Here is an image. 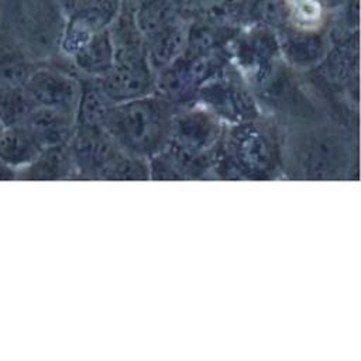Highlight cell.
Returning a JSON list of instances; mask_svg holds the SVG:
<instances>
[{"mask_svg":"<svg viewBox=\"0 0 361 361\" xmlns=\"http://www.w3.org/2000/svg\"><path fill=\"white\" fill-rule=\"evenodd\" d=\"M13 38L34 59L59 45L65 23L58 0H13Z\"/></svg>","mask_w":361,"mask_h":361,"instance_id":"6da1fadb","label":"cell"},{"mask_svg":"<svg viewBox=\"0 0 361 361\" xmlns=\"http://www.w3.org/2000/svg\"><path fill=\"white\" fill-rule=\"evenodd\" d=\"M109 117L116 135L128 147L141 151L155 147L164 134V114L151 102H131Z\"/></svg>","mask_w":361,"mask_h":361,"instance_id":"7a4b0ae2","label":"cell"},{"mask_svg":"<svg viewBox=\"0 0 361 361\" xmlns=\"http://www.w3.org/2000/svg\"><path fill=\"white\" fill-rule=\"evenodd\" d=\"M24 90L34 106L58 109L71 113L76 103L78 86L66 73L55 68H34L28 75Z\"/></svg>","mask_w":361,"mask_h":361,"instance_id":"3957f363","label":"cell"},{"mask_svg":"<svg viewBox=\"0 0 361 361\" xmlns=\"http://www.w3.org/2000/svg\"><path fill=\"white\" fill-rule=\"evenodd\" d=\"M186 16L180 14L155 32L144 38L148 63L155 69L171 66L186 48L189 24Z\"/></svg>","mask_w":361,"mask_h":361,"instance_id":"277c9868","label":"cell"},{"mask_svg":"<svg viewBox=\"0 0 361 361\" xmlns=\"http://www.w3.org/2000/svg\"><path fill=\"white\" fill-rule=\"evenodd\" d=\"M44 147L24 123L4 126L0 133V161L18 172L30 165Z\"/></svg>","mask_w":361,"mask_h":361,"instance_id":"5b68a950","label":"cell"},{"mask_svg":"<svg viewBox=\"0 0 361 361\" xmlns=\"http://www.w3.org/2000/svg\"><path fill=\"white\" fill-rule=\"evenodd\" d=\"M34 68L32 58L20 44L13 37L1 38L0 34V96L23 89Z\"/></svg>","mask_w":361,"mask_h":361,"instance_id":"8992f818","label":"cell"},{"mask_svg":"<svg viewBox=\"0 0 361 361\" xmlns=\"http://www.w3.org/2000/svg\"><path fill=\"white\" fill-rule=\"evenodd\" d=\"M282 35V49L286 56L299 65L314 63L326 52L324 27L316 30H303L285 23Z\"/></svg>","mask_w":361,"mask_h":361,"instance_id":"52a82bcc","label":"cell"},{"mask_svg":"<svg viewBox=\"0 0 361 361\" xmlns=\"http://www.w3.org/2000/svg\"><path fill=\"white\" fill-rule=\"evenodd\" d=\"M35 135L44 148L62 145L71 133V116L68 111L34 106L21 121Z\"/></svg>","mask_w":361,"mask_h":361,"instance_id":"ba28073f","label":"cell"},{"mask_svg":"<svg viewBox=\"0 0 361 361\" xmlns=\"http://www.w3.org/2000/svg\"><path fill=\"white\" fill-rule=\"evenodd\" d=\"M79 69L93 75H104L114 61V45L110 27L94 32L90 39L72 55Z\"/></svg>","mask_w":361,"mask_h":361,"instance_id":"9c48e42d","label":"cell"},{"mask_svg":"<svg viewBox=\"0 0 361 361\" xmlns=\"http://www.w3.org/2000/svg\"><path fill=\"white\" fill-rule=\"evenodd\" d=\"M73 154L79 164L90 169H102L116 155L111 142L96 127L86 126L73 141Z\"/></svg>","mask_w":361,"mask_h":361,"instance_id":"30bf717a","label":"cell"},{"mask_svg":"<svg viewBox=\"0 0 361 361\" xmlns=\"http://www.w3.org/2000/svg\"><path fill=\"white\" fill-rule=\"evenodd\" d=\"M69 169V155L62 145L44 148L42 152L25 168L17 172V179L52 180L65 176Z\"/></svg>","mask_w":361,"mask_h":361,"instance_id":"8fae6325","label":"cell"},{"mask_svg":"<svg viewBox=\"0 0 361 361\" xmlns=\"http://www.w3.org/2000/svg\"><path fill=\"white\" fill-rule=\"evenodd\" d=\"M334 145H331L327 141L317 142L313 145V148L309 151L307 157L305 158V164L307 166V171L313 173V176L327 175L333 171L336 158H334Z\"/></svg>","mask_w":361,"mask_h":361,"instance_id":"7c38bea8","label":"cell"},{"mask_svg":"<svg viewBox=\"0 0 361 361\" xmlns=\"http://www.w3.org/2000/svg\"><path fill=\"white\" fill-rule=\"evenodd\" d=\"M238 154L241 159L251 166H264L268 161L267 145L264 144L262 138L257 134L247 133L238 140Z\"/></svg>","mask_w":361,"mask_h":361,"instance_id":"4fadbf2b","label":"cell"},{"mask_svg":"<svg viewBox=\"0 0 361 361\" xmlns=\"http://www.w3.org/2000/svg\"><path fill=\"white\" fill-rule=\"evenodd\" d=\"M80 116L83 123L90 127H96V124L104 121L110 116V113L103 94L96 90H89L82 99Z\"/></svg>","mask_w":361,"mask_h":361,"instance_id":"5bb4252c","label":"cell"},{"mask_svg":"<svg viewBox=\"0 0 361 361\" xmlns=\"http://www.w3.org/2000/svg\"><path fill=\"white\" fill-rule=\"evenodd\" d=\"M100 171L104 172L103 176L113 179H141L145 176V166L140 161L118 157H114Z\"/></svg>","mask_w":361,"mask_h":361,"instance_id":"9a60e30c","label":"cell"},{"mask_svg":"<svg viewBox=\"0 0 361 361\" xmlns=\"http://www.w3.org/2000/svg\"><path fill=\"white\" fill-rule=\"evenodd\" d=\"M221 0H182V13L186 17L197 16Z\"/></svg>","mask_w":361,"mask_h":361,"instance_id":"2e32d148","label":"cell"},{"mask_svg":"<svg viewBox=\"0 0 361 361\" xmlns=\"http://www.w3.org/2000/svg\"><path fill=\"white\" fill-rule=\"evenodd\" d=\"M17 179V172L0 161V180Z\"/></svg>","mask_w":361,"mask_h":361,"instance_id":"e0dca14e","label":"cell"},{"mask_svg":"<svg viewBox=\"0 0 361 361\" xmlns=\"http://www.w3.org/2000/svg\"><path fill=\"white\" fill-rule=\"evenodd\" d=\"M323 7L326 8V11L329 14H333L336 10H338L341 7V4L345 1V0H320Z\"/></svg>","mask_w":361,"mask_h":361,"instance_id":"ac0fdd59","label":"cell"},{"mask_svg":"<svg viewBox=\"0 0 361 361\" xmlns=\"http://www.w3.org/2000/svg\"><path fill=\"white\" fill-rule=\"evenodd\" d=\"M80 1H86V0H58V3H59V6H61V8H62L63 13H65L69 7H72V6H75V4L80 3Z\"/></svg>","mask_w":361,"mask_h":361,"instance_id":"d6986e66","label":"cell"},{"mask_svg":"<svg viewBox=\"0 0 361 361\" xmlns=\"http://www.w3.org/2000/svg\"><path fill=\"white\" fill-rule=\"evenodd\" d=\"M3 16V6H1V0H0V27H1V17Z\"/></svg>","mask_w":361,"mask_h":361,"instance_id":"ffe728a7","label":"cell"},{"mask_svg":"<svg viewBox=\"0 0 361 361\" xmlns=\"http://www.w3.org/2000/svg\"><path fill=\"white\" fill-rule=\"evenodd\" d=\"M179 7H180V10H182V0H173Z\"/></svg>","mask_w":361,"mask_h":361,"instance_id":"44dd1931","label":"cell"}]
</instances>
